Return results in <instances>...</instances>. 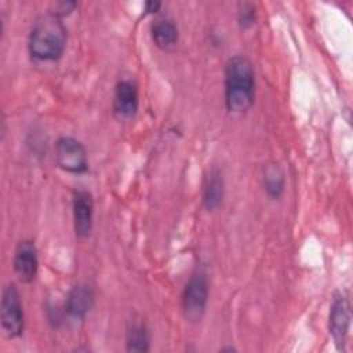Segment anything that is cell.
I'll return each mask as SVG.
<instances>
[{"mask_svg": "<svg viewBox=\"0 0 353 353\" xmlns=\"http://www.w3.org/2000/svg\"><path fill=\"white\" fill-rule=\"evenodd\" d=\"M255 102V73L251 61L234 55L225 65V106L230 114L247 113Z\"/></svg>", "mask_w": 353, "mask_h": 353, "instance_id": "cell-1", "label": "cell"}, {"mask_svg": "<svg viewBox=\"0 0 353 353\" xmlns=\"http://www.w3.org/2000/svg\"><path fill=\"white\" fill-rule=\"evenodd\" d=\"M68 43V29L58 15L51 11L37 17L28 36L29 55L41 62L58 61Z\"/></svg>", "mask_w": 353, "mask_h": 353, "instance_id": "cell-2", "label": "cell"}, {"mask_svg": "<svg viewBox=\"0 0 353 353\" xmlns=\"http://www.w3.org/2000/svg\"><path fill=\"white\" fill-rule=\"evenodd\" d=\"M208 279L203 270H196L185 283L182 291V312L189 323H199L208 305Z\"/></svg>", "mask_w": 353, "mask_h": 353, "instance_id": "cell-3", "label": "cell"}, {"mask_svg": "<svg viewBox=\"0 0 353 353\" xmlns=\"http://www.w3.org/2000/svg\"><path fill=\"white\" fill-rule=\"evenodd\" d=\"M0 323L3 334L15 339L23 334L25 330V314L21 301L19 291L15 284L10 283L4 287L0 305Z\"/></svg>", "mask_w": 353, "mask_h": 353, "instance_id": "cell-4", "label": "cell"}, {"mask_svg": "<svg viewBox=\"0 0 353 353\" xmlns=\"http://www.w3.org/2000/svg\"><path fill=\"white\" fill-rule=\"evenodd\" d=\"M55 163L65 172L81 175L88 171V156L84 145L73 137H61L55 143Z\"/></svg>", "mask_w": 353, "mask_h": 353, "instance_id": "cell-5", "label": "cell"}, {"mask_svg": "<svg viewBox=\"0 0 353 353\" xmlns=\"http://www.w3.org/2000/svg\"><path fill=\"white\" fill-rule=\"evenodd\" d=\"M350 320L352 310L349 296L345 291H338L332 298L328 314V331L338 350L345 349L350 330Z\"/></svg>", "mask_w": 353, "mask_h": 353, "instance_id": "cell-6", "label": "cell"}, {"mask_svg": "<svg viewBox=\"0 0 353 353\" xmlns=\"http://www.w3.org/2000/svg\"><path fill=\"white\" fill-rule=\"evenodd\" d=\"M73 228L79 239L91 234L94 226V197L87 189H76L72 194Z\"/></svg>", "mask_w": 353, "mask_h": 353, "instance_id": "cell-7", "label": "cell"}, {"mask_svg": "<svg viewBox=\"0 0 353 353\" xmlns=\"http://www.w3.org/2000/svg\"><path fill=\"white\" fill-rule=\"evenodd\" d=\"M14 272L21 283H32L39 272V251L33 240L23 239L18 241L14 250Z\"/></svg>", "mask_w": 353, "mask_h": 353, "instance_id": "cell-8", "label": "cell"}, {"mask_svg": "<svg viewBox=\"0 0 353 353\" xmlns=\"http://www.w3.org/2000/svg\"><path fill=\"white\" fill-rule=\"evenodd\" d=\"M139 108L138 85L131 79H120L114 85L113 92V113L121 120L132 119Z\"/></svg>", "mask_w": 353, "mask_h": 353, "instance_id": "cell-9", "label": "cell"}, {"mask_svg": "<svg viewBox=\"0 0 353 353\" xmlns=\"http://www.w3.org/2000/svg\"><path fill=\"white\" fill-rule=\"evenodd\" d=\"M95 302L94 288L88 283H77L70 288L65 301V312L76 320H84Z\"/></svg>", "mask_w": 353, "mask_h": 353, "instance_id": "cell-10", "label": "cell"}, {"mask_svg": "<svg viewBox=\"0 0 353 353\" xmlns=\"http://www.w3.org/2000/svg\"><path fill=\"white\" fill-rule=\"evenodd\" d=\"M225 197V181L221 170L212 168L204 178L201 200L207 211L212 212L222 205Z\"/></svg>", "mask_w": 353, "mask_h": 353, "instance_id": "cell-11", "label": "cell"}, {"mask_svg": "<svg viewBox=\"0 0 353 353\" xmlns=\"http://www.w3.org/2000/svg\"><path fill=\"white\" fill-rule=\"evenodd\" d=\"M150 34L154 46L161 51H172L179 40L176 23L165 17L157 18L150 25Z\"/></svg>", "mask_w": 353, "mask_h": 353, "instance_id": "cell-12", "label": "cell"}, {"mask_svg": "<svg viewBox=\"0 0 353 353\" xmlns=\"http://www.w3.org/2000/svg\"><path fill=\"white\" fill-rule=\"evenodd\" d=\"M263 189L270 200H279L285 189V175L281 165L276 161H268L262 167Z\"/></svg>", "mask_w": 353, "mask_h": 353, "instance_id": "cell-13", "label": "cell"}, {"mask_svg": "<svg viewBox=\"0 0 353 353\" xmlns=\"http://www.w3.org/2000/svg\"><path fill=\"white\" fill-rule=\"evenodd\" d=\"M150 347V334L145 323L134 321L125 331V349L130 353H146Z\"/></svg>", "mask_w": 353, "mask_h": 353, "instance_id": "cell-14", "label": "cell"}, {"mask_svg": "<svg viewBox=\"0 0 353 353\" xmlns=\"http://www.w3.org/2000/svg\"><path fill=\"white\" fill-rule=\"evenodd\" d=\"M256 21V11L252 3H240L237 8V22L241 29H248L254 26Z\"/></svg>", "mask_w": 353, "mask_h": 353, "instance_id": "cell-15", "label": "cell"}, {"mask_svg": "<svg viewBox=\"0 0 353 353\" xmlns=\"http://www.w3.org/2000/svg\"><path fill=\"white\" fill-rule=\"evenodd\" d=\"M76 6L77 4L74 1H59L55 4L54 11H51V12L58 15L59 18H63L65 15H69L76 8Z\"/></svg>", "mask_w": 353, "mask_h": 353, "instance_id": "cell-16", "label": "cell"}, {"mask_svg": "<svg viewBox=\"0 0 353 353\" xmlns=\"http://www.w3.org/2000/svg\"><path fill=\"white\" fill-rule=\"evenodd\" d=\"M161 3L160 1H154V0H149L145 3V12L146 14H157V11L160 10Z\"/></svg>", "mask_w": 353, "mask_h": 353, "instance_id": "cell-17", "label": "cell"}]
</instances>
